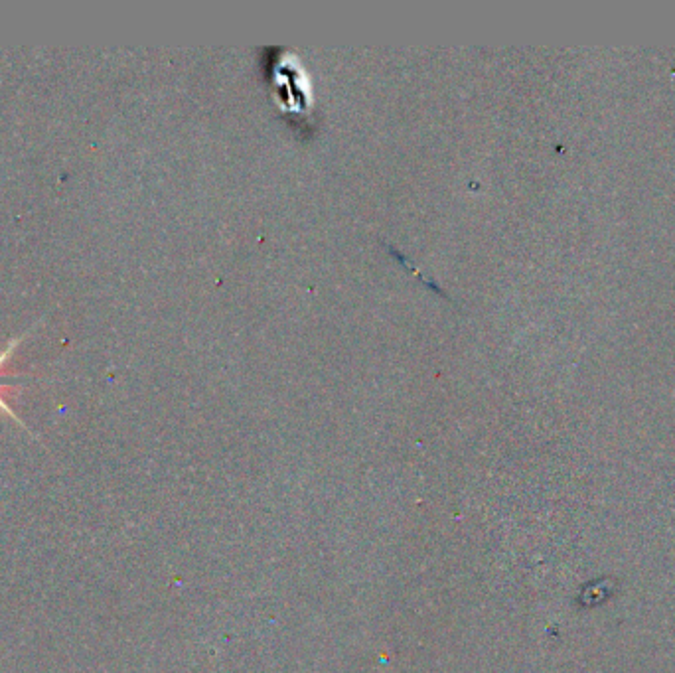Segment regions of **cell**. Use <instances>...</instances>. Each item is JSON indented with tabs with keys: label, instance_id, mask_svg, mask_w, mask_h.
I'll list each match as a JSON object with an SVG mask.
<instances>
[{
	"label": "cell",
	"instance_id": "6da1fadb",
	"mask_svg": "<svg viewBox=\"0 0 675 673\" xmlns=\"http://www.w3.org/2000/svg\"><path fill=\"white\" fill-rule=\"evenodd\" d=\"M22 338H24V336H20V338H14V340H10V342H8V346L4 348V352H0V370L4 368L6 360L10 358V354H12V352H14V348H16L18 344H20V340H22Z\"/></svg>",
	"mask_w": 675,
	"mask_h": 673
},
{
	"label": "cell",
	"instance_id": "7a4b0ae2",
	"mask_svg": "<svg viewBox=\"0 0 675 673\" xmlns=\"http://www.w3.org/2000/svg\"><path fill=\"white\" fill-rule=\"evenodd\" d=\"M4 387H6V383H0V391H2V389H4ZM0 409H2V411H4V413H6V415H8V417H12V419H14V421H18V423H20V425H22V421H20V419H18V417H16V413H14V411H12V409H10V407H8V405H6V403H4V401H2V397H0Z\"/></svg>",
	"mask_w": 675,
	"mask_h": 673
}]
</instances>
